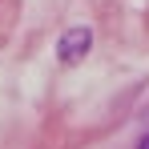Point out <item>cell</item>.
I'll return each mask as SVG.
<instances>
[{
	"mask_svg": "<svg viewBox=\"0 0 149 149\" xmlns=\"http://www.w3.org/2000/svg\"><path fill=\"white\" fill-rule=\"evenodd\" d=\"M89 49H93V32L89 28H69L65 36H61V49H56V56L65 61V65H77V61H85L89 56Z\"/></svg>",
	"mask_w": 149,
	"mask_h": 149,
	"instance_id": "1",
	"label": "cell"
},
{
	"mask_svg": "<svg viewBox=\"0 0 149 149\" xmlns=\"http://www.w3.org/2000/svg\"><path fill=\"white\" fill-rule=\"evenodd\" d=\"M141 149H149V137H145V141H141Z\"/></svg>",
	"mask_w": 149,
	"mask_h": 149,
	"instance_id": "2",
	"label": "cell"
}]
</instances>
